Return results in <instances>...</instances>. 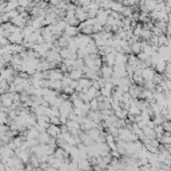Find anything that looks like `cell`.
<instances>
[{
  "label": "cell",
  "mask_w": 171,
  "mask_h": 171,
  "mask_svg": "<svg viewBox=\"0 0 171 171\" xmlns=\"http://www.w3.org/2000/svg\"><path fill=\"white\" fill-rule=\"evenodd\" d=\"M0 102H1V104H4V106H9L12 102L11 95H1L0 96Z\"/></svg>",
  "instance_id": "6da1fadb"
},
{
  "label": "cell",
  "mask_w": 171,
  "mask_h": 171,
  "mask_svg": "<svg viewBox=\"0 0 171 171\" xmlns=\"http://www.w3.org/2000/svg\"><path fill=\"white\" fill-rule=\"evenodd\" d=\"M0 168H4V166H3V163L0 162Z\"/></svg>",
  "instance_id": "7a4b0ae2"
}]
</instances>
